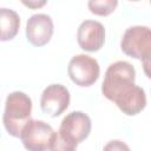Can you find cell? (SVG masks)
<instances>
[{
	"label": "cell",
	"mask_w": 151,
	"mask_h": 151,
	"mask_svg": "<svg viewBox=\"0 0 151 151\" xmlns=\"http://www.w3.org/2000/svg\"><path fill=\"white\" fill-rule=\"evenodd\" d=\"M136 70L129 61H116L111 64L101 84L104 97L113 101L126 116H136L146 106L145 91L134 84Z\"/></svg>",
	"instance_id": "6da1fadb"
},
{
	"label": "cell",
	"mask_w": 151,
	"mask_h": 151,
	"mask_svg": "<svg viewBox=\"0 0 151 151\" xmlns=\"http://www.w3.org/2000/svg\"><path fill=\"white\" fill-rule=\"evenodd\" d=\"M32 113V99L21 91L11 92L5 101L2 123L7 133L20 138L25 125L29 122Z\"/></svg>",
	"instance_id": "7a4b0ae2"
},
{
	"label": "cell",
	"mask_w": 151,
	"mask_h": 151,
	"mask_svg": "<svg viewBox=\"0 0 151 151\" xmlns=\"http://www.w3.org/2000/svg\"><path fill=\"white\" fill-rule=\"evenodd\" d=\"M120 48L126 55L142 60L143 71L151 79V28L146 26L129 27L120 40Z\"/></svg>",
	"instance_id": "3957f363"
},
{
	"label": "cell",
	"mask_w": 151,
	"mask_h": 151,
	"mask_svg": "<svg viewBox=\"0 0 151 151\" xmlns=\"http://www.w3.org/2000/svg\"><path fill=\"white\" fill-rule=\"evenodd\" d=\"M67 73L76 85L80 87H88L98 80L100 67L97 59L87 54H77L70 60Z\"/></svg>",
	"instance_id": "277c9868"
},
{
	"label": "cell",
	"mask_w": 151,
	"mask_h": 151,
	"mask_svg": "<svg viewBox=\"0 0 151 151\" xmlns=\"http://www.w3.org/2000/svg\"><path fill=\"white\" fill-rule=\"evenodd\" d=\"M54 132L52 126L44 120L29 119L21 132L20 139L27 151H48Z\"/></svg>",
	"instance_id": "5b68a950"
},
{
	"label": "cell",
	"mask_w": 151,
	"mask_h": 151,
	"mask_svg": "<svg viewBox=\"0 0 151 151\" xmlns=\"http://www.w3.org/2000/svg\"><path fill=\"white\" fill-rule=\"evenodd\" d=\"M91 129L92 123L86 113L81 111H72L63 118L58 132L66 139L79 144L90 136Z\"/></svg>",
	"instance_id": "8992f818"
},
{
	"label": "cell",
	"mask_w": 151,
	"mask_h": 151,
	"mask_svg": "<svg viewBox=\"0 0 151 151\" xmlns=\"http://www.w3.org/2000/svg\"><path fill=\"white\" fill-rule=\"evenodd\" d=\"M70 100L71 97L66 86L61 84H51L41 93L40 107L44 113L55 118L66 111Z\"/></svg>",
	"instance_id": "52a82bcc"
},
{
	"label": "cell",
	"mask_w": 151,
	"mask_h": 151,
	"mask_svg": "<svg viewBox=\"0 0 151 151\" xmlns=\"http://www.w3.org/2000/svg\"><path fill=\"white\" fill-rule=\"evenodd\" d=\"M53 21L50 15L44 13L33 14L26 24L27 41L35 47L45 46L53 35Z\"/></svg>",
	"instance_id": "ba28073f"
},
{
	"label": "cell",
	"mask_w": 151,
	"mask_h": 151,
	"mask_svg": "<svg viewBox=\"0 0 151 151\" xmlns=\"http://www.w3.org/2000/svg\"><path fill=\"white\" fill-rule=\"evenodd\" d=\"M77 40L86 52L99 51L105 42V28L97 20H84L77 31Z\"/></svg>",
	"instance_id": "9c48e42d"
},
{
	"label": "cell",
	"mask_w": 151,
	"mask_h": 151,
	"mask_svg": "<svg viewBox=\"0 0 151 151\" xmlns=\"http://www.w3.org/2000/svg\"><path fill=\"white\" fill-rule=\"evenodd\" d=\"M0 27H1V41L12 40L19 32L20 17L19 14L9 8L0 9Z\"/></svg>",
	"instance_id": "30bf717a"
},
{
	"label": "cell",
	"mask_w": 151,
	"mask_h": 151,
	"mask_svg": "<svg viewBox=\"0 0 151 151\" xmlns=\"http://www.w3.org/2000/svg\"><path fill=\"white\" fill-rule=\"evenodd\" d=\"M87 6L91 13L99 17H106L116 9V7L118 6V1L117 0H91L88 1Z\"/></svg>",
	"instance_id": "8fae6325"
},
{
	"label": "cell",
	"mask_w": 151,
	"mask_h": 151,
	"mask_svg": "<svg viewBox=\"0 0 151 151\" xmlns=\"http://www.w3.org/2000/svg\"><path fill=\"white\" fill-rule=\"evenodd\" d=\"M77 146H78V144L66 139L63 134H60L57 131V132H54V134L52 137L48 151H76Z\"/></svg>",
	"instance_id": "7c38bea8"
},
{
	"label": "cell",
	"mask_w": 151,
	"mask_h": 151,
	"mask_svg": "<svg viewBox=\"0 0 151 151\" xmlns=\"http://www.w3.org/2000/svg\"><path fill=\"white\" fill-rule=\"evenodd\" d=\"M103 151H131L129 145L119 139L110 140L103 149Z\"/></svg>",
	"instance_id": "4fadbf2b"
},
{
	"label": "cell",
	"mask_w": 151,
	"mask_h": 151,
	"mask_svg": "<svg viewBox=\"0 0 151 151\" xmlns=\"http://www.w3.org/2000/svg\"><path fill=\"white\" fill-rule=\"evenodd\" d=\"M22 4H24L25 6H28V7H31V8H38V7H41V6H44V5L46 4V1H40V2H37V1H28V2H26V1H22Z\"/></svg>",
	"instance_id": "5bb4252c"
}]
</instances>
